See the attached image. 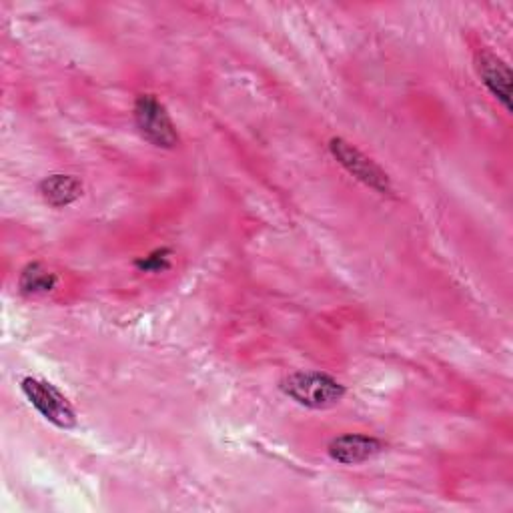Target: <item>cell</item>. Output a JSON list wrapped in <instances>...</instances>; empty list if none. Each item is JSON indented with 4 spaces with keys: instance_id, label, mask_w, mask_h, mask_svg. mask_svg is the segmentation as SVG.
<instances>
[{
    "instance_id": "1",
    "label": "cell",
    "mask_w": 513,
    "mask_h": 513,
    "mask_svg": "<svg viewBox=\"0 0 513 513\" xmlns=\"http://www.w3.org/2000/svg\"><path fill=\"white\" fill-rule=\"evenodd\" d=\"M281 389L293 401H297L303 407H311V409L333 407L345 395V387L337 379H333L325 373H317V371L293 373L283 381Z\"/></svg>"
},
{
    "instance_id": "2",
    "label": "cell",
    "mask_w": 513,
    "mask_h": 513,
    "mask_svg": "<svg viewBox=\"0 0 513 513\" xmlns=\"http://www.w3.org/2000/svg\"><path fill=\"white\" fill-rule=\"evenodd\" d=\"M135 121H137L141 135L155 147L173 149L179 143L177 129H175L167 109L153 95H141L137 99Z\"/></svg>"
},
{
    "instance_id": "3",
    "label": "cell",
    "mask_w": 513,
    "mask_h": 513,
    "mask_svg": "<svg viewBox=\"0 0 513 513\" xmlns=\"http://www.w3.org/2000/svg\"><path fill=\"white\" fill-rule=\"evenodd\" d=\"M23 391L27 399L33 403V407L53 425L61 429H71L77 425V417L71 403L55 385L41 379L27 377L23 381Z\"/></svg>"
},
{
    "instance_id": "4",
    "label": "cell",
    "mask_w": 513,
    "mask_h": 513,
    "mask_svg": "<svg viewBox=\"0 0 513 513\" xmlns=\"http://www.w3.org/2000/svg\"><path fill=\"white\" fill-rule=\"evenodd\" d=\"M331 155L339 161V165L351 173L357 181L365 183L367 187L379 191V193H389L391 191V183L389 177L381 171L379 165H375L369 157H365L359 149H355L353 145H349L343 139H333L331 145Z\"/></svg>"
},
{
    "instance_id": "5",
    "label": "cell",
    "mask_w": 513,
    "mask_h": 513,
    "mask_svg": "<svg viewBox=\"0 0 513 513\" xmlns=\"http://www.w3.org/2000/svg\"><path fill=\"white\" fill-rule=\"evenodd\" d=\"M475 63H477V73H479L483 85L493 93L495 99H499L503 103V107L507 111H511V101H509L511 71H509V67L491 53H479Z\"/></svg>"
},
{
    "instance_id": "6",
    "label": "cell",
    "mask_w": 513,
    "mask_h": 513,
    "mask_svg": "<svg viewBox=\"0 0 513 513\" xmlns=\"http://www.w3.org/2000/svg\"><path fill=\"white\" fill-rule=\"evenodd\" d=\"M381 449V441L369 435H341L329 443V455L345 465L363 463L377 455Z\"/></svg>"
},
{
    "instance_id": "7",
    "label": "cell",
    "mask_w": 513,
    "mask_h": 513,
    "mask_svg": "<svg viewBox=\"0 0 513 513\" xmlns=\"http://www.w3.org/2000/svg\"><path fill=\"white\" fill-rule=\"evenodd\" d=\"M41 195L53 207H67L83 195V185L73 175H53L41 183Z\"/></svg>"
},
{
    "instance_id": "8",
    "label": "cell",
    "mask_w": 513,
    "mask_h": 513,
    "mask_svg": "<svg viewBox=\"0 0 513 513\" xmlns=\"http://www.w3.org/2000/svg\"><path fill=\"white\" fill-rule=\"evenodd\" d=\"M57 285L55 273L43 269L41 265H29L21 277V289L25 293H49Z\"/></svg>"
},
{
    "instance_id": "9",
    "label": "cell",
    "mask_w": 513,
    "mask_h": 513,
    "mask_svg": "<svg viewBox=\"0 0 513 513\" xmlns=\"http://www.w3.org/2000/svg\"><path fill=\"white\" fill-rule=\"evenodd\" d=\"M137 265L145 271H163L169 267V251H165V249L157 251L145 259H141Z\"/></svg>"
}]
</instances>
